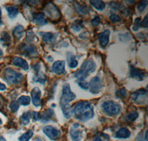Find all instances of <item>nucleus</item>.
Wrapping results in <instances>:
<instances>
[{
    "instance_id": "obj_1",
    "label": "nucleus",
    "mask_w": 148,
    "mask_h": 141,
    "mask_svg": "<svg viewBox=\"0 0 148 141\" xmlns=\"http://www.w3.org/2000/svg\"><path fill=\"white\" fill-rule=\"evenodd\" d=\"M72 113L81 122H86L94 117L93 107L88 101H80L76 103L73 108Z\"/></svg>"
},
{
    "instance_id": "obj_2",
    "label": "nucleus",
    "mask_w": 148,
    "mask_h": 141,
    "mask_svg": "<svg viewBox=\"0 0 148 141\" xmlns=\"http://www.w3.org/2000/svg\"><path fill=\"white\" fill-rule=\"evenodd\" d=\"M101 109L106 115L109 117H114L121 113V107L118 102L113 100H106L102 102Z\"/></svg>"
},
{
    "instance_id": "obj_3",
    "label": "nucleus",
    "mask_w": 148,
    "mask_h": 141,
    "mask_svg": "<svg viewBox=\"0 0 148 141\" xmlns=\"http://www.w3.org/2000/svg\"><path fill=\"white\" fill-rule=\"evenodd\" d=\"M3 77L9 84H18L23 79V74L8 68L4 70Z\"/></svg>"
},
{
    "instance_id": "obj_4",
    "label": "nucleus",
    "mask_w": 148,
    "mask_h": 141,
    "mask_svg": "<svg viewBox=\"0 0 148 141\" xmlns=\"http://www.w3.org/2000/svg\"><path fill=\"white\" fill-rule=\"evenodd\" d=\"M76 99V94L71 91L70 85L65 83L62 87V94L60 99V104H69V102Z\"/></svg>"
},
{
    "instance_id": "obj_5",
    "label": "nucleus",
    "mask_w": 148,
    "mask_h": 141,
    "mask_svg": "<svg viewBox=\"0 0 148 141\" xmlns=\"http://www.w3.org/2000/svg\"><path fill=\"white\" fill-rule=\"evenodd\" d=\"M70 136L72 141H81L83 138V128L79 123H74L70 129Z\"/></svg>"
},
{
    "instance_id": "obj_6",
    "label": "nucleus",
    "mask_w": 148,
    "mask_h": 141,
    "mask_svg": "<svg viewBox=\"0 0 148 141\" xmlns=\"http://www.w3.org/2000/svg\"><path fill=\"white\" fill-rule=\"evenodd\" d=\"M45 11L48 16L49 18H51L53 20L57 19L61 16L59 8L52 2H49L46 5L45 8Z\"/></svg>"
},
{
    "instance_id": "obj_7",
    "label": "nucleus",
    "mask_w": 148,
    "mask_h": 141,
    "mask_svg": "<svg viewBox=\"0 0 148 141\" xmlns=\"http://www.w3.org/2000/svg\"><path fill=\"white\" fill-rule=\"evenodd\" d=\"M102 88V82L99 77H94L88 83V89L92 94H98Z\"/></svg>"
},
{
    "instance_id": "obj_8",
    "label": "nucleus",
    "mask_w": 148,
    "mask_h": 141,
    "mask_svg": "<svg viewBox=\"0 0 148 141\" xmlns=\"http://www.w3.org/2000/svg\"><path fill=\"white\" fill-rule=\"evenodd\" d=\"M43 132L51 140H57L61 137V131L53 126H47L44 127Z\"/></svg>"
},
{
    "instance_id": "obj_9",
    "label": "nucleus",
    "mask_w": 148,
    "mask_h": 141,
    "mask_svg": "<svg viewBox=\"0 0 148 141\" xmlns=\"http://www.w3.org/2000/svg\"><path fill=\"white\" fill-rule=\"evenodd\" d=\"M130 77L138 81H141L146 77V73L145 70L131 66H130Z\"/></svg>"
},
{
    "instance_id": "obj_10",
    "label": "nucleus",
    "mask_w": 148,
    "mask_h": 141,
    "mask_svg": "<svg viewBox=\"0 0 148 141\" xmlns=\"http://www.w3.org/2000/svg\"><path fill=\"white\" fill-rule=\"evenodd\" d=\"M96 63L92 59H87V60L84 61L82 64V66L80 68V70L82 71L86 74L87 75H88L89 74L94 72L95 70H96Z\"/></svg>"
},
{
    "instance_id": "obj_11",
    "label": "nucleus",
    "mask_w": 148,
    "mask_h": 141,
    "mask_svg": "<svg viewBox=\"0 0 148 141\" xmlns=\"http://www.w3.org/2000/svg\"><path fill=\"white\" fill-rule=\"evenodd\" d=\"M31 95V98L30 100H32L33 104L36 107H39L41 106V95H42V91L38 87H35L33 88L30 93Z\"/></svg>"
},
{
    "instance_id": "obj_12",
    "label": "nucleus",
    "mask_w": 148,
    "mask_h": 141,
    "mask_svg": "<svg viewBox=\"0 0 148 141\" xmlns=\"http://www.w3.org/2000/svg\"><path fill=\"white\" fill-rule=\"evenodd\" d=\"M110 31L109 30H105L103 32L100 33L98 36V39L99 42V45L104 48L108 46L110 41Z\"/></svg>"
},
{
    "instance_id": "obj_13",
    "label": "nucleus",
    "mask_w": 148,
    "mask_h": 141,
    "mask_svg": "<svg viewBox=\"0 0 148 141\" xmlns=\"http://www.w3.org/2000/svg\"><path fill=\"white\" fill-rule=\"evenodd\" d=\"M52 71L58 75L64 74L65 72V62L63 60L56 61L52 65Z\"/></svg>"
},
{
    "instance_id": "obj_14",
    "label": "nucleus",
    "mask_w": 148,
    "mask_h": 141,
    "mask_svg": "<svg viewBox=\"0 0 148 141\" xmlns=\"http://www.w3.org/2000/svg\"><path fill=\"white\" fill-rule=\"evenodd\" d=\"M13 64L14 66H16L18 68H21L23 70H27L29 68L28 63L27 62V61L25 59H24L22 57H15L13 59Z\"/></svg>"
},
{
    "instance_id": "obj_15",
    "label": "nucleus",
    "mask_w": 148,
    "mask_h": 141,
    "mask_svg": "<svg viewBox=\"0 0 148 141\" xmlns=\"http://www.w3.org/2000/svg\"><path fill=\"white\" fill-rule=\"evenodd\" d=\"M34 17V21L39 25H45L47 23V20L46 19L45 15L43 13H36L33 16Z\"/></svg>"
},
{
    "instance_id": "obj_16",
    "label": "nucleus",
    "mask_w": 148,
    "mask_h": 141,
    "mask_svg": "<svg viewBox=\"0 0 148 141\" xmlns=\"http://www.w3.org/2000/svg\"><path fill=\"white\" fill-rule=\"evenodd\" d=\"M131 135V133L129 131L128 129L127 128H121L120 129H119L117 131V132L116 133V138H119V139H126L130 137Z\"/></svg>"
},
{
    "instance_id": "obj_17",
    "label": "nucleus",
    "mask_w": 148,
    "mask_h": 141,
    "mask_svg": "<svg viewBox=\"0 0 148 141\" xmlns=\"http://www.w3.org/2000/svg\"><path fill=\"white\" fill-rule=\"evenodd\" d=\"M6 10L10 19H15L18 14V9L16 5H10L6 7Z\"/></svg>"
},
{
    "instance_id": "obj_18",
    "label": "nucleus",
    "mask_w": 148,
    "mask_h": 141,
    "mask_svg": "<svg viewBox=\"0 0 148 141\" xmlns=\"http://www.w3.org/2000/svg\"><path fill=\"white\" fill-rule=\"evenodd\" d=\"M67 62H68V66L71 68H75L78 66V61L76 59V57L71 53H68L67 55Z\"/></svg>"
},
{
    "instance_id": "obj_19",
    "label": "nucleus",
    "mask_w": 148,
    "mask_h": 141,
    "mask_svg": "<svg viewBox=\"0 0 148 141\" xmlns=\"http://www.w3.org/2000/svg\"><path fill=\"white\" fill-rule=\"evenodd\" d=\"M74 7H75V9L79 14H82V15H85V14H88L90 11V8L88 6L80 5L79 3L74 4Z\"/></svg>"
},
{
    "instance_id": "obj_20",
    "label": "nucleus",
    "mask_w": 148,
    "mask_h": 141,
    "mask_svg": "<svg viewBox=\"0 0 148 141\" xmlns=\"http://www.w3.org/2000/svg\"><path fill=\"white\" fill-rule=\"evenodd\" d=\"M90 4L98 10H103L106 7L105 3L102 1H99V0H90Z\"/></svg>"
},
{
    "instance_id": "obj_21",
    "label": "nucleus",
    "mask_w": 148,
    "mask_h": 141,
    "mask_svg": "<svg viewBox=\"0 0 148 141\" xmlns=\"http://www.w3.org/2000/svg\"><path fill=\"white\" fill-rule=\"evenodd\" d=\"M24 34V27L22 25H17L16 27L13 30V35L16 39H21L23 37Z\"/></svg>"
},
{
    "instance_id": "obj_22",
    "label": "nucleus",
    "mask_w": 148,
    "mask_h": 141,
    "mask_svg": "<svg viewBox=\"0 0 148 141\" xmlns=\"http://www.w3.org/2000/svg\"><path fill=\"white\" fill-rule=\"evenodd\" d=\"M64 118L69 119L72 114V109L69 104H60Z\"/></svg>"
},
{
    "instance_id": "obj_23",
    "label": "nucleus",
    "mask_w": 148,
    "mask_h": 141,
    "mask_svg": "<svg viewBox=\"0 0 148 141\" xmlns=\"http://www.w3.org/2000/svg\"><path fill=\"white\" fill-rule=\"evenodd\" d=\"M33 80H34V82H39L41 84L44 85L46 82V81H47V77H46V76L44 74L39 72L36 73L34 75V77H33Z\"/></svg>"
},
{
    "instance_id": "obj_24",
    "label": "nucleus",
    "mask_w": 148,
    "mask_h": 141,
    "mask_svg": "<svg viewBox=\"0 0 148 141\" xmlns=\"http://www.w3.org/2000/svg\"><path fill=\"white\" fill-rule=\"evenodd\" d=\"M147 93V90L145 89H139L138 91H135L133 94H132V98H133V100L135 101V102H138V100L141 97H143V96H145Z\"/></svg>"
},
{
    "instance_id": "obj_25",
    "label": "nucleus",
    "mask_w": 148,
    "mask_h": 141,
    "mask_svg": "<svg viewBox=\"0 0 148 141\" xmlns=\"http://www.w3.org/2000/svg\"><path fill=\"white\" fill-rule=\"evenodd\" d=\"M0 42H2V45H4L5 46H8L10 44V42H11L10 36L8 33H6V32H4V33L2 34L1 37H0Z\"/></svg>"
},
{
    "instance_id": "obj_26",
    "label": "nucleus",
    "mask_w": 148,
    "mask_h": 141,
    "mask_svg": "<svg viewBox=\"0 0 148 141\" xmlns=\"http://www.w3.org/2000/svg\"><path fill=\"white\" fill-rule=\"evenodd\" d=\"M40 35L42 36L43 41L46 43H50L54 39V35L52 33H45V32H41Z\"/></svg>"
},
{
    "instance_id": "obj_27",
    "label": "nucleus",
    "mask_w": 148,
    "mask_h": 141,
    "mask_svg": "<svg viewBox=\"0 0 148 141\" xmlns=\"http://www.w3.org/2000/svg\"><path fill=\"white\" fill-rule=\"evenodd\" d=\"M30 111H27L25 112L22 116L20 117V122L22 125L24 126H27L30 123Z\"/></svg>"
},
{
    "instance_id": "obj_28",
    "label": "nucleus",
    "mask_w": 148,
    "mask_h": 141,
    "mask_svg": "<svg viewBox=\"0 0 148 141\" xmlns=\"http://www.w3.org/2000/svg\"><path fill=\"white\" fill-rule=\"evenodd\" d=\"M33 135H34V132L32 130H28L19 137L18 141H29L30 138L33 137Z\"/></svg>"
},
{
    "instance_id": "obj_29",
    "label": "nucleus",
    "mask_w": 148,
    "mask_h": 141,
    "mask_svg": "<svg viewBox=\"0 0 148 141\" xmlns=\"http://www.w3.org/2000/svg\"><path fill=\"white\" fill-rule=\"evenodd\" d=\"M18 104L22 105L23 106H27L30 105V98L28 96H21L18 100Z\"/></svg>"
},
{
    "instance_id": "obj_30",
    "label": "nucleus",
    "mask_w": 148,
    "mask_h": 141,
    "mask_svg": "<svg viewBox=\"0 0 148 141\" xmlns=\"http://www.w3.org/2000/svg\"><path fill=\"white\" fill-rule=\"evenodd\" d=\"M82 28H83L82 22V21L80 20L74 21V22L71 25V28L76 32L79 31V30H81Z\"/></svg>"
},
{
    "instance_id": "obj_31",
    "label": "nucleus",
    "mask_w": 148,
    "mask_h": 141,
    "mask_svg": "<svg viewBox=\"0 0 148 141\" xmlns=\"http://www.w3.org/2000/svg\"><path fill=\"white\" fill-rule=\"evenodd\" d=\"M74 77H75V78H76V79L79 80V82H80V81L85 80V79L88 77V75H87L86 74H84L83 71H82V70L79 69V70H78L75 73V74H74Z\"/></svg>"
},
{
    "instance_id": "obj_32",
    "label": "nucleus",
    "mask_w": 148,
    "mask_h": 141,
    "mask_svg": "<svg viewBox=\"0 0 148 141\" xmlns=\"http://www.w3.org/2000/svg\"><path fill=\"white\" fill-rule=\"evenodd\" d=\"M24 53H25L27 55H32L36 53V49L33 46H25L23 48Z\"/></svg>"
},
{
    "instance_id": "obj_33",
    "label": "nucleus",
    "mask_w": 148,
    "mask_h": 141,
    "mask_svg": "<svg viewBox=\"0 0 148 141\" xmlns=\"http://www.w3.org/2000/svg\"><path fill=\"white\" fill-rule=\"evenodd\" d=\"M138 112L136 111H133L130 113V114H127V120L128 121H130V122H133V121H135L137 118H138Z\"/></svg>"
},
{
    "instance_id": "obj_34",
    "label": "nucleus",
    "mask_w": 148,
    "mask_h": 141,
    "mask_svg": "<svg viewBox=\"0 0 148 141\" xmlns=\"http://www.w3.org/2000/svg\"><path fill=\"white\" fill-rule=\"evenodd\" d=\"M116 96L117 97L122 99V98L126 97L127 96V90L125 88H121L119 91H116Z\"/></svg>"
},
{
    "instance_id": "obj_35",
    "label": "nucleus",
    "mask_w": 148,
    "mask_h": 141,
    "mask_svg": "<svg viewBox=\"0 0 148 141\" xmlns=\"http://www.w3.org/2000/svg\"><path fill=\"white\" fill-rule=\"evenodd\" d=\"M10 109L13 112H16L19 109V104L18 103V102L14 101L10 104Z\"/></svg>"
},
{
    "instance_id": "obj_36",
    "label": "nucleus",
    "mask_w": 148,
    "mask_h": 141,
    "mask_svg": "<svg viewBox=\"0 0 148 141\" xmlns=\"http://www.w3.org/2000/svg\"><path fill=\"white\" fill-rule=\"evenodd\" d=\"M147 1H142V2H139V4L137 6V8H138V11H143L145 9V8L147 7Z\"/></svg>"
},
{
    "instance_id": "obj_37",
    "label": "nucleus",
    "mask_w": 148,
    "mask_h": 141,
    "mask_svg": "<svg viewBox=\"0 0 148 141\" xmlns=\"http://www.w3.org/2000/svg\"><path fill=\"white\" fill-rule=\"evenodd\" d=\"M110 19L113 22H119L121 21V18L117 14H111L110 16Z\"/></svg>"
},
{
    "instance_id": "obj_38",
    "label": "nucleus",
    "mask_w": 148,
    "mask_h": 141,
    "mask_svg": "<svg viewBox=\"0 0 148 141\" xmlns=\"http://www.w3.org/2000/svg\"><path fill=\"white\" fill-rule=\"evenodd\" d=\"M141 26V18L138 17V18L136 19V20H135V23L134 25H133V30L134 31H137L138 30V28H140Z\"/></svg>"
},
{
    "instance_id": "obj_39",
    "label": "nucleus",
    "mask_w": 148,
    "mask_h": 141,
    "mask_svg": "<svg viewBox=\"0 0 148 141\" xmlns=\"http://www.w3.org/2000/svg\"><path fill=\"white\" fill-rule=\"evenodd\" d=\"M30 117L33 118V120L34 122L36 121H38L39 120H41V115L39 112H36V111H33L31 114H30Z\"/></svg>"
},
{
    "instance_id": "obj_40",
    "label": "nucleus",
    "mask_w": 148,
    "mask_h": 141,
    "mask_svg": "<svg viewBox=\"0 0 148 141\" xmlns=\"http://www.w3.org/2000/svg\"><path fill=\"white\" fill-rule=\"evenodd\" d=\"M109 5L111 8L113 9V10H119V8H120L119 4L117 3V2H110Z\"/></svg>"
},
{
    "instance_id": "obj_41",
    "label": "nucleus",
    "mask_w": 148,
    "mask_h": 141,
    "mask_svg": "<svg viewBox=\"0 0 148 141\" xmlns=\"http://www.w3.org/2000/svg\"><path fill=\"white\" fill-rule=\"evenodd\" d=\"M78 85L81 88L84 89V90H87L88 89V82H85V81H80V82H78Z\"/></svg>"
},
{
    "instance_id": "obj_42",
    "label": "nucleus",
    "mask_w": 148,
    "mask_h": 141,
    "mask_svg": "<svg viewBox=\"0 0 148 141\" xmlns=\"http://www.w3.org/2000/svg\"><path fill=\"white\" fill-rule=\"evenodd\" d=\"M100 22H101V20H100L99 17H95V18L93 19L92 21H91V24H92V26L96 27V26H97V25H99Z\"/></svg>"
},
{
    "instance_id": "obj_43",
    "label": "nucleus",
    "mask_w": 148,
    "mask_h": 141,
    "mask_svg": "<svg viewBox=\"0 0 148 141\" xmlns=\"http://www.w3.org/2000/svg\"><path fill=\"white\" fill-rule=\"evenodd\" d=\"M147 17H148V15L145 16V17L144 18L143 21H141V26L145 28H147V26H148Z\"/></svg>"
},
{
    "instance_id": "obj_44",
    "label": "nucleus",
    "mask_w": 148,
    "mask_h": 141,
    "mask_svg": "<svg viewBox=\"0 0 148 141\" xmlns=\"http://www.w3.org/2000/svg\"><path fill=\"white\" fill-rule=\"evenodd\" d=\"M92 141H104L99 135H96L92 138Z\"/></svg>"
},
{
    "instance_id": "obj_45",
    "label": "nucleus",
    "mask_w": 148,
    "mask_h": 141,
    "mask_svg": "<svg viewBox=\"0 0 148 141\" xmlns=\"http://www.w3.org/2000/svg\"><path fill=\"white\" fill-rule=\"evenodd\" d=\"M5 89H6V86H5V84L2 83V82H0V91H5Z\"/></svg>"
},
{
    "instance_id": "obj_46",
    "label": "nucleus",
    "mask_w": 148,
    "mask_h": 141,
    "mask_svg": "<svg viewBox=\"0 0 148 141\" xmlns=\"http://www.w3.org/2000/svg\"><path fill=\"white\" fill-rule=\"evenodd\" d=\"M2 25V10L0 8V25Z\"/></svg>"
},
{
    "instance_id": "obj_47",
    "label": "nucleus",
    "mask_w": 148,
    "mask_h": 141,
    "mask_svg": "<svg viewBox=\"0 0 148 141\" xmlns=\"http://www.w3.org/2000/svg\"><path fill=\"white\" fill-rule=\"evenodd\" d=\"M0 141H6V140H5L2 136H0Z\"/></svg>"
},
{
    "instance_id": "obj_48",
    "label": "nucleus",
    "mask_w": 148,
    "mask_h": 141,
    "mask_svg": "<svg viewBox=\"0 0 148 141\" xmlns=\"http://www.w3.org/2000/svg\"><path fill=\"white\" fill-rule=\"evenodd\" d=\"M2 54H3V53H2V50H1V49H0V57H2Z\"/></svg>"
},
{
    "instance_id": "obj_49",
    "label": "nucleus",
    "mask_w": 148,
    "mask_h": 141,
    "mask_svg": "<svg viewBox=\"0 0 148 141\" xmlns=\"http://www.w3.org/2000/svg\"><path fill=\"white\" fill-rule=\"evenodd\" d=\"M2 124V120L1 119H0V125Z\"/></svg>"
}]
</instances>
